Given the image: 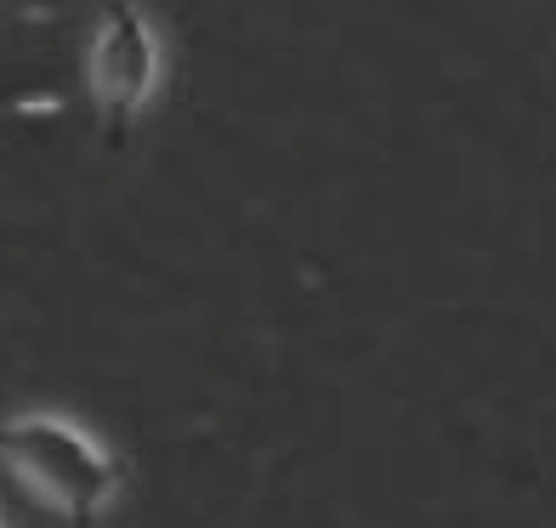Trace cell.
Masks as SVG:
<instances>
[{"mask_svg": "<svg viewBox=\"0 0 556 528\" xmlns=\"http://www.w3.org/2000/svg\"><path fill=\"white\" fill-rule=\"evenodd\" d=\"M0 461L29 483L68 528H91L125 483V461L86 438L74 420L23 415L0 420Z\"/></svg>", "mask_w": 556, "mask_h": 528, "instance_id": "1", "label": "cell"}, {"mask_svg": "<svg viewBox=\"0 0 556 528\" xmlns=\"http://www.w3.org/2000/svg\"><path fill=\"white\" fill-rule=\"evenodd\" d=\"M86 86L97 103L103 142L119 148L131 137V125L142 120V109L154 103V86H160V35L131 0H103V12H97L91 52H86Z\"/></svg>", "mask_w": 556, "mask_h": 528, "instance_id": "2", "label": "cell"}]
</instances>
